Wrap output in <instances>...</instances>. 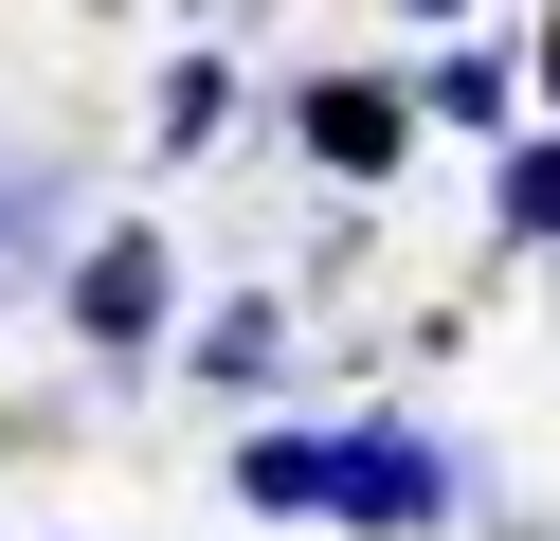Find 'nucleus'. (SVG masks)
Segmentation results:
<instances>
[{
	"instance_id": "nucleus-5",
	"label": "nucleus",
	"mask_w": 560,
	"mask_h": 541,
	"mask_svg": "<svg viewBox=\"0 0 560 541\" xmlns=\"http://www.w3.org/2000/svg\"><path fill=\"white\" fill-rule=\"evenodd\" d=\"M542 91H560V19H542Z\"/></svg>"
},
{
	"instance_id": "nucleus-3",
	"label": "nucleus",
	"mask_w": 560,
	"mask_h": 541,
	"mask_svg": "<svg viewBox=\"0 0 560 541\" xmlns=\"http://www.w3.org/2000/svg\"><path fill=\"white\" fill-rule=\"evenodd\" d=\"M307 144H326V163H398V108H380V91H326Z\"/></svg>"
},
{
	"instance_id": "nucleus-1",
	"label": "nucleus",
	"mask_w": 560,
	"mask_h": 541,
	"mask_svg": "<svg viewBox=\"0 0 560 541\" xmlns=\"http://www.w3.org/2000/svg\"><path fill=\"white\" fill-rule=\"evenodd\" d=\"M235 487H254V505H343V524H434L452 469L416 451V433H254Z\"/></svg>"
},
{
	"instance_id": "nucleus-2",
	"label": "nucleus",
	"mask_w": 560,
	"mask_h": 541,
	"mask_svg": "<svg viewBox=\"0 0 560 541\" xmlns=\"http://www.w3.org/2000/svg\"><path fill=\"white\" fill-rule=\"evenodd\" d=\"M73 307L109 325V343H127V325H163V252H145V235H127V252H91V289H73Z\"/></svg>"
},
{
	"instance_id": "nucleus-4",
	"label": "nucleus",
	"mask_w": 560,
	"mask_h": 541,
	"mask_svg": "<svg viewBox=\"0 0 560 541\" xmlns=\"http://www.w3.org/2000/svg\"><path fill=\"white\" fill-rule=\"evenodd\" d=\"M506 216H524V235H560V144H524V163H506Z\"/></svg>"
}]
</instances>
